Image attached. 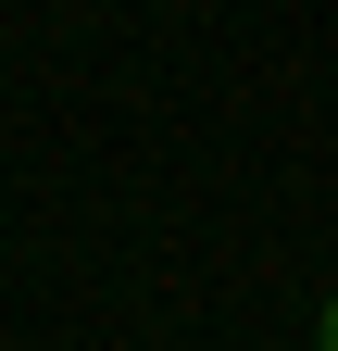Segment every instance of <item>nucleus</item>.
Instances as JSON below:
<instances>
[{
    "mask_svg": "<svg viewBox=\"0 0 338 351\" xmlns=\"http://www.w3.org/2000/svg\"><path fill=\"white\" fill-rule=\"evenodd\" d=\"M313 351H338V301H326V326H313Z\"/></svg>",
    "mask_w": 338,
    "mask_h": 351,
    "instance_id": "obj_1",
    "label": "nucleus"
}]
</instances>
